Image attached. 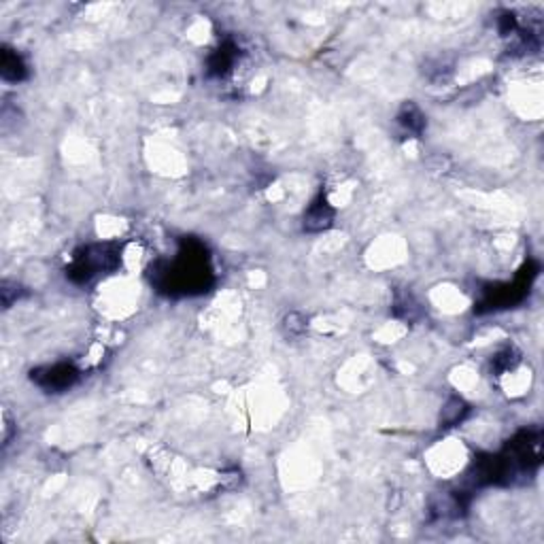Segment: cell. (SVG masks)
I'll list each match as a JSON object with an SVG mask.
<instances>
[{
  "instance_id": "cell-1",
  "label": "cell",
  "mask_w": 544,
  "mask_h": 544,
  "mask_svg": "<svg viewBox=\"0 0 544 544\" xmlns=\"http://www.w3.org/2000/svg\"><path fill=\"white\" fill-rule=\"evenodd\" d=\"M77 379H79V372L71 364H56L32 372V381L47 391H64L73 387Z\"/></svg>"
},
{
  "instance_id": "cell-2",
  "label": "cell",
  "mask_w": 544,
  "mask_h": 544,
  "mask_svg": "<svg viewBox=\"0 0 544 544\" xmlns=\"http://www.w3.org/2000/svg\"><path fill=\"white\" fill-rule=\"evenodd\" d=\"M332 219H334V211L330 208V204L319 198L317 202L311 204V208L307 211L304 215V227L311 230V232H321V230H328L332 225Z\"/></svg>"
},
{
  "instance_id": "cell-3",
  "label": "cell",
  "mask_w": 544,
  "mask_h": 544,
  "mask_svg": "<svg viewBox=\"0 0 544 544\" xmlns=\"http://www.w3.org/2000/svg\"><path fill=\"white\" fill-rule=\"evenodd\" d=\"M0 73H3L7 81H22L26 77V64L16 52L3 49V56H0Z\"/></svg>"
},
{
  "instance_id": "cell-4",
  "label": "cell",
  "mask_w": 544,
  "mask_h": 544,
  "mask_svg": "<svg viewBox=\"0 0 544 544\" xmlns=\"http://www.w3.org/2000/svg\"><path fill=\"white\" fill-rule=\"evenodd\" d=\"M398 124H400L406 132L419 134V132H423V128H425V117H423V113H421L415 105H404V109H402L400 115H398Z\"/></svg>"
},
{
  "instance_id": "cell-5",
  "label": "cell",
  "mask_w": 544,
  "mask_h": 544,
  "mask_svg": "<svg viewBox=\"0 0 544 544\" xmlns=\"http://www.w3.org/2000/svg\"><path fill=\"white\" fill-rule=\"evenodd\" d=\"M468 413V406L463 404V400H459V398H453L447 406H444V410H442V421L444 423H449V425H455L457 421H461L463 419V415Z\"/></svg>"
},
{
  "instance_id": "cell-6",
  "label": "cell",
  "mask_w": 544,
  "mask_h": 544,
  "mask_svg": "<svg viewBox=\"0 0 544 544\" xmlns=\"http://www.w3.org/2000/svg\"><path fill=\"white\" fill-rule=\"evenodd\" d=\"M285 326H288V330H290V332L300 334V332H304V330H307V319H304L302 315H298V313H292V315L285 319Z\"/></svg>"
}]
</instances>
